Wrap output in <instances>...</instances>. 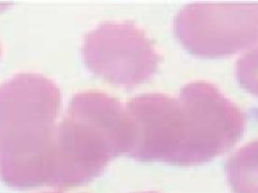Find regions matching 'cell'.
I'll list each match as a JSON object with an SVG mask.
<instances>
[{
  "label": "cell",
  "instance_id": "obj_8",
  "mask_svg": "<svg viewBox=\"0 0 258 193\" xmlns=\"http://www.w3.org/2000/svg\"><path fill=\"white\" fill-rule=\"evenodd\" d=\"M143 193H156V192H143Z\"/></svg>",
  "mask_w": 258,
  "mask_h": 193
},
{
  "label": "cell",
  "instance_id": "obj_2",
  "mask_svg": "<svg viewBox=\"0 0 258 193\" xmlns=\"http://www.w3.org/2000/svg\"><path fill=\"white\" fill-rule=\"evenodd\" d=\"M61 104L50 78L23 73L0 84V179L13 189L48 186Z\"/></svg>",
  "mask_w": 258,
  "mask_h": 193
},
{
  "label": "cell",
  "instance_id": "obj_6",
  "mask_svg": "<svg viewBox=\"0 0 258 193\" xmlns=\"http://www.w3.org/2000/svg\"><path fill=\"white\" fill-rule=\"evenodd\" d=\"M226 172L235 193H258V141L238 149L227 160Z\"/></svg>",
  "mask_w": 258,
  "mask_h": 193
},
{
  "label": "cell",
  "instance_id": "obj_5",
  "mask_svg": "<svg viewBox=\"0 0 258 193\" xmlns=\"http://www.w3.org/2000/svg\"><path fill=\"white\" fill-rule=\"evenodd\" d=\"M82 54L93 73L123 88L147 82L160 62L154 44L132 22L101 24L86 36Z\"/></svg>",
  "mask_w": 258,
  "mask_h": 193
},
{
  "label": "cell",
  "instance_id": "obj_3",
  "mask_svg": "<svg viewBox=\"0 0 258 193\" xmlns=\"http://www.w3.org/2000/svg\"><path fill=\"white\" fill-rule=\"evenodd\" d=\"M133 144V123L122 103L101 91L77 93L55 129L48 186L64 189L93 180L113 158L127 156Z\"/></svg>",
  "mask_w": 258,
  "mask_h": 193
},
{
  "label": "cell",
  "instance_id": "obj_9",
  "mask_svg": "<svg viewBox=\"0 0 258 193\" xmlns=\"http://www.w3.org/2000/svg\"><path fill=\"white\" fill-rule=\"evenodd\" d=\"M0 53H2V47H0Z\"/></svg>",
  "mask_w": 258,
  "mask_h": 193
},
{
  "label": "cell",
  "instance_id": "obj_7",
  "mask_svg": "<svg viewBox=\"0 0 258 193\" xmlns=\"http://www.w3.org/2000/svg\"><path fill=\"white\" fill-rule=\"evenodd\" d=\"M236 76L242 88L258 95V47L238 60Z\"/></svg>",
  "mask_w": 258,
  "mask_h": 193
},
{
  "label": "cell",
  "instance_id": "obj_4",
  "mask_svg": "<svg viewBox=\"0 0 258 193\" xmlns=\"http://www.w3.org/2000/svg\"><path fill=\"white\" fill-rule=\"evenodd\" d=\"M174 35L192 55L223 57L258 43V3H199L174 19Z\"/></svg>",
  "mask_w": 258,
  "mask_h": 193
},
{
  "label": "cell",
  "instance_id": "obj_1",
  "mask_svg": "<svg viewBox=\"0 0 258 193\" xmlns=\"http://www.w3.org/2000/svg\"><path fill=\"white\" fill-rule=\"evenodd\" d=\"M134 126L128 157L175 165L208 162L228 151L243 134L246 115L211 83L185 85L177 98L137 95L126 104Z\"/></svg>",
  "mask_w": 258,
  "mask_h": 193
}]
</instances>
